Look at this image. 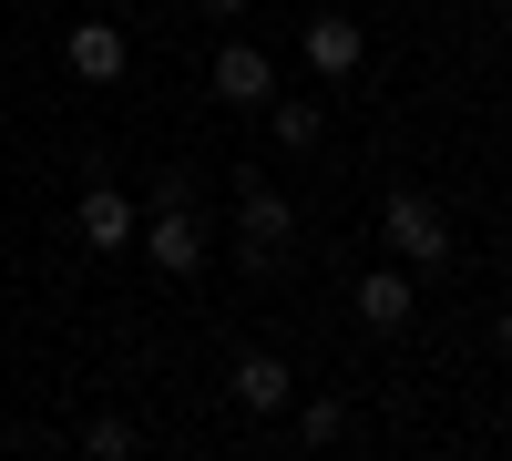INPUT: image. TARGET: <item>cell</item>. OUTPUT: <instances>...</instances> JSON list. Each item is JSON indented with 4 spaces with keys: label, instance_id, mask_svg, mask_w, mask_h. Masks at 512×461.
Segmentation results:
<instances>
[{
    "label": "cell",
    "instance_id": "3957f363",
    "mask_svg": "<svg viewBox=\"0 0 512 461\" xmlns=\"http://www.w3.org/2000/svg\"><path fill=\"white\" fill-rule=\"evenodd\" d=\"M205 195H164V205H144V267L154 277H195L205 267Z\"/></svg>",
    "mask_w": 512,
    "mask_h": 461
},
{
    "label": "cell",
    "instance_id": "8fae6325",
    "mask_svg": "<svg viewBox=\"0 0 512 461\" xmlns=\"http://www.w3.org/2000/svg\"><path fill=\"white\" fill-rule=\"evenodd\" d=\"M267 134H277L287 154H308V144L328 134V103H267Z\"/></svg>",
    "mask_w": 512,
    "mask_h": 461
},
{
    "label": "cell",
    "instance_id": "9c48e42d",
    "mask_svg": "<svg viewBox=\"0 0 512 461\" xmlns=\"http://www.w3.org/2000/svg\"><path fill=\"white\" fill-rule=\"evenodd\" d=\"M267 93H277V62L256 41H226L216 52V103H267Z\"/></svg>",
    "mask_w": 512,
    "mask_h": 461
},
{
    "label": "cell",
    "instance_id": "5b68a950",
    "mask_svg": "<svg viewBox=\"0 0 512 461\" xmlns=\"http://www.w3.org/2000/svg\"><path fill=\"white\" fill-rule=\"evenodd\" d=\"M72 226H82V246H93V257H123V246L144 236V205L123 195V185H82V205H72Z\"/></svg>",
    "mask_w": 512,
    "mask_h": 461
},
{
    "label": "cell",
    "instance_id": "7a4b0ae2",
    "mask_svg": "<svg viewBox=\"0 0 512 461\" xmlns=\"http://www.w3.org/2000/svg\"><path fill=\"white\" fill-rule=\"evenodd\" d=\"M379 236H390V267H410V277L451 257V216H441V195H420V185L379 195Z\"/></svg>",
    "mask_w": 512,
    "mask_h": 461
},
{
    "label": "cell",
    "instance_id": "7c38bea8",
    "mask_svg": "<svg viewBox=\"0 0 512 461\" xmlns=\"http://www.w3.org/2000/svg\"><path fill=\"white\" fill-rule=\"evenodd\" d=\"M297 431H308V441H338V431H349V400H328V390H318L308 410H297Z\"/></svg>",
    "mask_w": 512,
    "mask_h": 461
},
{
    "label": "cell",
    "instance_id": "52a82bcc",
    "mask_svg": "<svg viewBox=\"0 0 512 461\" xmlns=\"http://www.w3.org/2000/svg\"><path fill=\"white\" fill-rule=\"evenodd\" d=\"M410 308H420V277H410V267H369V277H359V328L400 339V328H410Z\"/></svg>",
    "mask_w": 512,
    "mask_h": 461
},
{
    "label": "cell",
    "instance_id": "6da1fadb",
    "mask_svg": "<svg viewBox=\"0 0 512 461\" xmlns=\"http://www.w3.org/2000/svg\"><path fill=\"white\" fill-rule=\"evenodd\" d=\"M226 185H236V267H246V277H267L287 246H297V205H287L267 175H256V164H246V175H226Z\"/></svg>",
    "mask_w": 512,
    "mask_h": 461
},
{
    "label": "cell",
    "instance_id": "277c9868",
    "mask_svg": "<svg viewBox=\"0 0 512 461\" xmlns=\"http://www.w3.org/2000/svg\"><path fill=\"white\" fill-rule=\"evenodd\" d=\"M62 72L93 82V93H103V82H123V72H134V41H123V21H62Z\"/></svg>",
    "mask_w": 512,
    "mask_h": 461
},
{
    "label": "cell",
    "instance_id": "4fadbf2b",
    "mask_svg": "<svg viewBox=\"0 0 512 461\" xmlns=\"http://www.w3.org/2000/svg\"><path fill=\"white\" fill-rule=\"evenodd\" d=\"M195 11H205V21H246V0H195Z\"/></svg>",
    "mask_w": 512,
    "mask_h": 461
},
{
    "label": "cell",
    "instance_id": "5bb4252c",
    "mask_svg": "<svg viewBox=\"0 0 512 461\" xmlns=\"http://www.w3.org/2000/svg\"><path fill=\"white\" fill-rule=\"evenodd\" d=\"M492 349H502V359H512V308H502V318H492Z\"/></svg>",
    "mask_w": 512,
    "mask_h": 461
},
{
    "label": "cell",
    "instance_id": "ba28073f",
    "mask_svg": "<svg viewBox=\"0 0 512 461\" xmlns=\"http://www.w3.org/2000/svg\"><path fill=\"white\" fill-rule=\"evenodd\" d=\"M359 62H369V31L338 21V11H318V21H308V72H318V82H349Z\"/></svg>",
    "mask_w": 512,
    "mask_h": 461
},
{
    "label": "cell",
    "instance_id": "9a60e30c",
    "mask_svg": "<svg viewBox=\"0 0 512 461\" xmlns=\"http://www.w3.org/2000/svg\"><path fill=\"white\" fill-rule=\"evenodd\" d=\"M502 21H512V0H502Z\"/></svg>",
    "mask_w": 512,
    "mask_h": 461
},
{
    "label": "cell",
    "instance_id": "8992f818",
    "mask_svg": "<svg viewBox=\"0 0 512 461\" xmlns=\"http://www.w3.org/2000/svg\"><path fill=\"white\" fill-rule=\"evenodd\" d=\"M226 400H236V410H246V421H277V410H287V400H297V369H287V359H277V349H246V359H236V369H226Z\"/></svg>",
    "mask_w": 512,
    "mask_h": 461
},
{
    "label": "cell",
    "instance_id": "30bf717a",
    "mask_svg": "<svg viewBox=\"0 0 512 461\" xmlns=\"http://www.w3.org/2000/svg\"><path fill=\"white\" fill-rule=\"evenodd\" d=\"M144 451V431L123 421V410H93V421H82V461H134Z\"/></svg>",
    "mask_w": 512,
    "mask_h": 461
}]
</instances>
